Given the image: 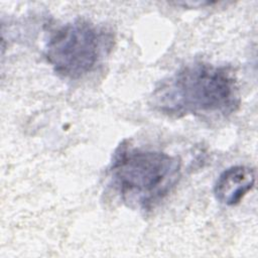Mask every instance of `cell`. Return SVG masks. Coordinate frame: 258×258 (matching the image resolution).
<instances>
[{"mask_svg":"<svg viewBox=\"0 0 258 258\" xmlns=\"http://www.w3.org/2000/svg\"><path fill=\"white\" fill-rule=\"evenodd\" d=\"M255 180L254 168L246 165L230 166L219 175L215 182V198L225 206H236L253 188Z\"/></svg>","mask_w":258,"mask_h":258,"instance_id":"obj_4","label":"cell"},{"mask_svg":"<svg viewBox=\"0 0 258 258\" xmlns=\"http://www.w3.org/2000/svg\"><path fill=\"white\" fill-rule=\"evenodd\" d=\"M110 184L129 208L150 211L176 186L181 176V160L176 155L131 146L122 142L109 168Z\"/></svg>","mask_w":258,"mask_h":258,"instance_id":"obj_2","label":"cell"},{"mask_svg":"<svg viewBox=\"0 0 258 258\" xmlns=\"http://www.w3.org/2000/svg\"><path fill=\"white\" fill-rule=\"evenodd\" d=\"M241 97L232 68L195 61L162 80L150 97V106L162 115L181 118H224L236 112Z\"/></svg>","mask_w":258,"mask_h":258,"instance_id":"obj_1","label":"cell"},{"mask_svg":"<svg viewBox=\"0 0 258 258\" xmlns=\"http://www.w3.org/2000/svg\"><path fill=\"white\" fill-rule=\"evenodd\" d=\"M112 34L86 19H75L49 37L44 55L60 77L77 80L92 72L112 46Z\"/></svg>","mask_w":258,"mask_h":258,"instance_id":"obj_3","label":"cell"}]
</instances>
